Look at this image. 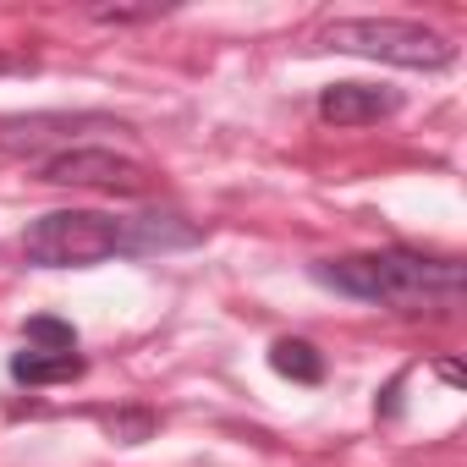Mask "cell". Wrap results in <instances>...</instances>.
Instances as JSON below:
<instances>
[{
  "label": "cell",
  "instance_id": "cell-1",
  "mask_svg": "<svg viewBox=\"0 0 467 467\" xmlns=\"http://www.w3.org/2000/svg\"><path fill=\"white\" fill-rule=\"evenodd\" d=\"M319 286H336L347 297L363 303H385L396 314H423V308H456L462 303V265L451 259H423L407 248H385V254H352V259H319L314 265Z\"/></svg>",
  "mask_w": 467,
  "mask_h": 467
},
{
  "label": "cell",
  "instance_id": "cell-2",
  "mask_svg": "<svg viewBox=\"0 0 467 467\" xmlns=\"http://www.w3.org/2000/svg\"><path fill=\"white\" fill-rule=\"evenodd\" d=\"M127 254V231L99 209H50L23 231V259L39 270H88Z\"/></svg>",
  "mask_w": 467,
  "mask_h": 467
},
{
  "label": "cell",
  "instance_id": "cell-3",
  "mask_svg": "<svg viewBox=\"0 0 467 467\" xmlns=\"http://www.w3.org/2000/svg\"><path fill=\"white\" fill-rule=\"evenodd\" d=\"M325 50L341 56H368L385 67H407V72H445L456 61V45L423 23H401V17H341L319 34Z\"/></svg>",
  "mask_w": 467,
  "mask_h": 467
},
{
  "label": "cell",
  "instance_id": "cell-4",
  "mask_svg": "<svg viewBox=\"0 0 467 467\" xmlns=\"http://www.w3.org/2000/svg\"><path fill=\"white\" fill-rule=\"evenodd\" d=\"M39 176L50 187H99V192H127V198L154 187V176L116 149H56Z\"/></svg>",
  "mask_w": 467,
  "mask_h": 467
},
{
  "label": "cell",
  "instance_id": "cell-5",
  "mask_svg": "<svg viewBox=\"0 0 467 467\" xmlns=\"http://www.w3.org/2000/svg\"><path fill=\"white\" fill-rule=\"evenodd\" d=\"M396 110H401V94L379 88V83H330L319 94V116L336 127H368V121H385Z\"/></svg>",
  "mask_w": 467,
  "mask_h": 467
},
{
  "label": "cell",
  "instance_id": "cell-6",
  "mask_svg": "<svg viewBox=\"0 0 467 467\" xmlns=\"http://www.w3.org/2000/svg\"><path fill=\"white\" fill-rule=\"evenodd\" d=\"M78 127H99V116H0V154H39L50 143H67Z\"/></svg>",
  "mask_w": 467,
  "mask_h": 467
},
{
  "label": "cell",
  "instance_id": "cell-7",
  "mask_svg": "<svg viewBox=\"0 0 467 467\" xmlns=\"http://www.w3.org/2000/svg\"><path fill=\"white\" fill-rule=\"evenodd\" d=\"M127 254H165V248H192L198 225H182V214H127Z\"/></svg>",
  "mask_w": 467,
  "mask_h": 467
},
{
  "label": "cell",
  "instance_id": "cell-8",
  "mask_svg": "<svg viewBox=\"0 0 467 467\" xmlns=\"http://www.w3.org/2000/svg\"><path fill=\"white\" fill-rule=\"evenodd\" d=\"M83 358L78 352H17L12 358V379L17 385H67V379H83Z\"/></svg>",
  "mask_w": 467,
  "mask_h": 467
},
{
  "label": "cell",
  "instance_id": "cell-9",
  "mask_svg": "<svg viewBox=\"0 0 467 467\" xmlns=\"http://www.w3.org/2000/svg\"><path fill=\"white\" fill-rule=\"evenodd\" d=\"M270 368L281 379H292V385H319L325 379V352L314 341H303V336H281L270 347Z\"/></svg>",
  "mask_w": 467,
  "mask_h": 467
},
{
  "label": "cell",
  "instance_id": "cell-10",
  "mask_svg": "<svg viewBox=\"0 0 467 467\" xmlns=\"http://www.w3.org/2000/svg\"><path fill=\"white\" fill-rule=\"evenodd\" d=\"M99 429H105L116 445H143V440H154L160 418H154L149 407H116V412H99Z\"/></svg>",
  "mask_w": 467,
  "mask_h": 467
},
{
  "label": "cell",
  "instance_id": "cell-11",
  "mask_svg": "<svg viewBox=\"0 0 467 467\" xmlns=\"http://www.w3.org/2000/svg\"><path fill=\"white\" fill-rule=\"evenodd\" d=\"M23 336H28L34 352H78V330L67 319H50V314H34L23 325Z\"/></svg>",
  "mask_w": 467,
  "mask_h": 467
},
{
  "label": "cell",
  "instance_id": "cell-12",
  "mask_svg": "<svg viewBox=\"0 0 467 467\" xmlns=\"http://www.w3.org/2000/svg\"><path fill=\"white\" fill-rule=\"evenodd\" d=\"M171 6H94L88 17L94 23H105V28H127V23H154V17H165Z\"/></svg>",
  "mask_w": 467,
  "mask_h": 467
},
{
  "label": "cell",
  "instance_id": "cell-13",
  "mask_svg": "<svg viewBox=\"0 0 467 467\" xmlns=\"http://www.w3.org/2000/svg\"><path fill=\"white\" fill-rule=\"evenodd\" d=\"M434 374H440V379H445L451 390H462V385H467V374H462V368H456L451 358H445V363H434Z\"/></svg>",
  "mask_w": 467,
  "mask_h": 467
},
{
  "label": "cell",
  "instance_id": "cell-14",
  "mask_svg": "<svg viewBox=\"0 0 467 467\" xmlns=\"http://www.w3.org/2000/svg\"><path fill=\"white\" fill-rule=\"evenodd\" d=\"M6 72H17V61H12L6 50H0V78H6Z\"/></svg>",
  "mask_w": 467,
  "mask_h": 467
}]
</instances>
